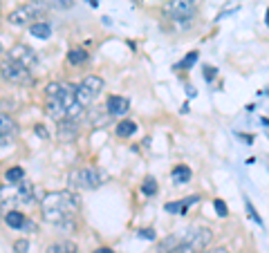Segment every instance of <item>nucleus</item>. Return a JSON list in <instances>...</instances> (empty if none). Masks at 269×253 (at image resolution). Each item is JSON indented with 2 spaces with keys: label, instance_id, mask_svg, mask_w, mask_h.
Masks as SVG:
<instances>
[{
  "label": "nucleus",
  "instance_id": "nucleus-27",
  "mask_svg": "<svg viewBox=\"0 0 269 253\" xmlns=\"http://www.w3.org/2000/svg\"><path fill=\"white\" fill-rule=\"evenodd\" d=\"M216 74H218V70L213 67V65H204V70H202V77H204L206 83L213 81V79H216Z\"/></svg>",
  "mask_w": 269,
  "mask_h": 253
},
{
  "label": "nucleus",
  "instance_id": "nucleus-15",
  "mask_svg": "<svg viewBox=\"0 0 269 253\" xmlns=\"http://www.w3.org/2000/svg\"><path fill=\"white\" fill-rule=\"evenodd\" d=\"M134 132H137V124H134V121H130V119L119 121L117 128H115V135L121 137V139H128V137H133Z\"/></svg>",
  "mask_w": 269,
  "mask_h": 253
},
{
  "label": "nucleus",
  "instance_id": "nucleus-38",
  "mask_svg": "<svg viewBox=\"0 0 269 253\" xmlns=\"http://www.w3.org/2000/svg\"><path fill=\"white\" fill-rule=\"evenodd\" d=\"M200 253H211V251H200Z\"/></svg>",
  "mask_w": 269,
  "mask_h": 253
},
{
  "label": "nucleus",
  "instance_id": "nucleus-9",
  "mask_svg": "<svg viewBox=\"0 0 269 253\" xmlns=\"http://www.w3.org/2000/svg\"><path fill=\"white\" fill-rule=\"evenodd\" d=\"M128 110H130V101L126 96L112 95L105 99V114L108 117H123Z\"/></svg>",
  "mask_w": 269,
  "mask_h": 253
},
{
  "label": "nucleus",
  "instance_id": "nucleus-23",
  "mask_svg": "<svg viewBox=\"0 0 269 253\" xmlns=\"http://www.w3.org/2000/svg\"><path fill=\"white\" fill-rule=\"evenodd\" d=\"M14 253H30V240L20 237V240L14 242Z\"/></svg>",
  "mask_w": 269,
  "mask_h": 253
},
{
  "label": "nucleus",
  "instance_id": "nucleus-16",
  "mask_svg": "<svg viewBox=\"0 0 269 253\" xmlns=\"http://www.w3.org/2000/svg\"><path fill=\"white\" fill-rule=\"evenodd\" d=\"M173 182L175 184H186V182H191V177H193V173H191V168L188 166H184V164H177L175 168H173Z\"/></svg>",
  "mask_w": 269,
  "mask_h": 253
},
{
  "label": "nucleus",
  "instance_id": "nucleus-5",
  "mask_svg": "<svg viewBox=\"0 0 269 253\" xmlns=\"http://www.w3.org/2000/svg\"><path fill=\"white\" fill-rule=\"evenodd\" d=\"M70 184L81 190H94L103 184V175L94 166H83V168H74L70 173Z\"/></svg>",
  "mask_w": 269,
  "mask_h": 253
},
{
  "label": "nucleus",
  "instance_id": "nucleus-6",
  "mask_svg": "<svg viewBox=\"0 0 269 253\" xmlns=\"http://www.w3.org/2000/svg\"><path fill=\"white\" fill-rule=\"evenodd\" d=\"M0 77L5 79L7 83H16V85H32V81H34L30 67L7 59V56L0 61Z\"/></svg>",
  "mask_w": 269,
  "mask_h": 253
},
{
  "label": "nucleus",
  "instance_id": "nucleus-21",
  "mask_svg": "<svg viewBox=\"0 0 269 253\" xmlns=\"http://www.w3.org/2000/svg\"><path fill=\"white\" fill-rule=\"evenodd\" d=\"M141 193L146 195V197H152V195L157 193V182H155V177H146L144 184H141Z\"/></svg>",
  "mask_w": 269,
  "mask_h": 253
},
{
  "label": "nucleus",
  "instance_id": "nucleus-1",
  "mask_svg": "<svg viewBox=\"0 0 269 253\" xmlns=\"http://www.w3.org/2000/svg\"><path fill=\"white\" fill-rule=\"evenodd\" d=\"M79 208H81V200H79V195L70 193V190H52V193H45V197L41 200V213L45 222L63 231L74 229Z\"/></svg>",
  "mask_w": 269,
  "mask_h": 253
},
{
  "label": "nucleus",
  "instance_id": "nucleus-3",
  "mask_svg": "<svg viewBox=\"0 0 269 253\" xmlns=\"http://www.w3.org/2000/svg\"><path fill=\"white\" fill-rule=\"evenodd\" d=\"M47 9H50V2H45V0H30V2H25V5L16 7L12 14H9V25H16V27H23V25L30 23L32 20H41L43 16L47 14Z\"/></svg>",
  "mask_w": 269,
  "mask_h": 253
},
{
  "label": "nucleus",
  "instance_id": "nucleus-14",
  "mask_svg": "<svg viewBox=\"0 0 269 253\" xmlns=\"http://www.w3.org/2000/svg\"><path fill=\"white\" fill-rule=\"evenodd\" d=\"M5 224L9 226V229L20 231L23 229V224H25V215L20 211H16V208H12V211L5 213Z\"/></svg>",
  "mask_w": 269,
  "mask_h": 253
},
{
  "label": "nucleus",
  "instance_id": "nucleus-17",
  "mask_svg": "<svg viewBox=\"0 0 269 253\" xmlns=\"http://www.w3.org/2000/svg\"><path fill=\"white\" fill-rule=\"evenodd\" d=\"M88 61H90V54L83 47H72L67 52V63L70 65H83V63H88Z\"/></svg>",
  "mask_w": 269,
  "mask_h": 253
},
{
  "label": "nucleus",
  "instance_id": "nucleus-37",
  "mask_svg": "<svg viewBox=\"0 0 269 253\" xmlns=\"http://www.w3.org/2000/svg\"><path fill=\"white\" fill-rule=\"evenodd\" d=\"M265 20H267V27H269V9H267V16H265Z\"/></svg>",
  "mask_w": 269,
  "mask_h": 253
},
{
  "label": "nucleus",
  "instance_id": "nucleus-12",
  "mask_svg": "<svg viewBox=\"0 0 269 253\" xmlns=\"http://www.w3.org/2000/svg\"><path fill=\"white\" fill-rule=\"evenodd\" d=\"M184 249V231L175 233V236H168L166 240L159 242L157 253H182Z\"/></svg>",
  "mask_w": 269,
  "mask_h": 253
},
{
  "label": "nucleus",
  "instance_id": "nucleus-28",
  "mask_svg": "<svg viewBox=\"0 0 269 253\" xmlns=\"http://www.w3.org/2000/svg\"><path fill=\"white\" fill-rule=\"evenodd\" d=\"M137 233H139V236L144 237V240H155V237H157V233H155V229H139V231H137Z\"/></svg>",
  "mask_w": 269,
  "mask_h": 253
},
{
  "label": "nucleus",
  "instance_id": "nucleus-25",
  "mask_svg": "<svg viewBox=\"0 0 269 253\" xmlns=\"http://www.w3.org/2000/svg\"><path fill=\"white\" fill-rule=\"evenodd\" d=\"M213 208H216L218 218H227V215H229V208H227V204H224L222 200H213Z\"/></svg>",
  "mask_w": 269,
  "mask_h": 253
},
{
  "label": "nucleus",
  "instance_id": "nucleus-4",
  "mask_svg": "<svg viewBox=\"0 0 269 253\" xmlns=\"http://www.w3.org/2000/svg\"><path fill=\"white\" fill-rule=\"evenodd\" d=\"M34 202V189L30 182H18V184H5L0 186V206H9L12 211L14 204H27Z\"/></svg>",
  "mask_w": 269,
  "mask_h": 253
},
{
  "label": "nucleus",
  "instance_id": "nucleus-11",
  "mask_svg": "<svg viewBox=\"0 0 269 253\" xmlns=\"http://www.w3.org/2000/svg\"><path fill=\"white\" fill-rule=\"evenodd\" d=\"M16 132H18V124L14 121V117L0 112V142L2 143L12 142L14 137H16Z\"/></svg>",
  "mask_w": 269,
  "mask_h": 253
},
{
  "label": "nucleus",
  "instance_id": "nucleus-34",
  "mask_svg": "<svg viewBox=\"0 0 269 253\" xmlns=\"http://www.w3.org/2000/svg\"><path fill=\"white\" fill-rule=\"evenodd\" d=\"M211 253H229L227 249H216V251H211Z\"/></svg>",
  "mask_w": 269,
  "mask_h": 253
},
{
  "label": "nucleus",
  "instance_id": "nucleus-30",
  "mask_svg": "<svg viewBox=\"0 0 269 253\" xmlns=\"http://www.w3.org/2000/svg\"><path fill=\"white\" fill-rule=\"evenodd\" d=\"M164 208H166V211H168V213H180L182 204H180V202H168V204H166Z\"/></svg>",
  "mask_w": 269,
  "mask_h": 253
},
{
  "label": "nucleus",
  "instance_id": "nucleus-18",
  "mask_svg": "<svg viewBox=\"0 0 269 253\" xmlns=\"http://www.w3.org/2000/svg\"><path fill=\"white\" fill-rule=\"evenodd\" d=\"M47 253H79V249H76L74 242L63 240V242H54V244H50V247H47Z\"/></svg>",
  "mask_w": 269,
  "mask_h": 253
},
{
  "label": "nucleus",
  "instance_id": "nucleus-19",
  "mask_svg": "<svg viewBox=\"0 0 269 253\" xmlns=\"http://www.w3.org/2000/svg\"><path fill=\"white\" fill-rule=\"evenodd\" d=\"M23 179H25V171L20 168V166H12V168L5 173V182L7 184H18V182H23Z\"/></svg>",
  "mask_w": 269,
  "mask_h": 253
},
{
  "label": "nucleus",
  "instance_id": "nucleus-7",
  "mask_svg": "<svg viewBox=\"0 0 269 253\" xmlns=\"http://www.w3.org/2000/svg\"><path fill=\"white\" fill-rule=\"evenodd\" d=\"M101 90H103V79L94 77V74H88V77L76 85V99H79V103L88 106V103H92V101L101 95Z\"/></svg>",
  "mask_w": 269,
  "mask_h": 253
},
{
  "label": "nucleus",
  "instance_id": "nucleus-8",
  "mask_svg": "<svg viewBox=\"0 0 269 253\" xmlns=\"http://www.w3.org/2000/svg\"><path fill=\"white\" fill-rule=\"evenodd\" d=\"M7 59L16 61V63L25 65V67H32V65L36 63V52L30 47V45H25V43H16V45L9 49Z\"/></svg>",
  "mask_w": 269,
  "mask_h": 253
},
{
  "label": "nucleus",
  "instance_id": "nucleus-33",
  "mask_svg": "<svg viewBox=\"0 0 269 253\" xmlns=\"http://www.w3.org/2000/svg\"><path fill=\"white\" fill-rule=\"evenodd\" d=\"M186 95L188 96H195V88H193V85H186Z\"/></svg>",
  "mask_w": 269,
  "mask_h": 253
},
{
  "label": "nucleus",
  "instance_id": "nucleus-20",
  "mask_svg": "<svg viewBox=\"0 0 269 253\" xmlns=\"http://www.w3.org/2000/svg\"><path fill=\"white\" fill-rule=\"evenodd\" d=\"M198 52H188L186 54V59H182L180 63H175V70H191L195 63H198Z\"/></svg>",
  "mask_w": 269,
  "mask_h": 253
},
{
  "label": "nucleus",
  "instance_id": "nucleus-2",
  "mask_svg": "<svg viewBox=\"0 0 269 253\" xmlns=\"http://www.w3.org/2000/svg\"><path fill=\"white\" fill-rule=\"evenodd\" d=\"M162 14L170 25L188 27L198 14V0H164Z\"/></svg>",
  "mask_w": 269,
  "mask_h": 253
},
{
  "label": "nucleus",
  "instance_id": "nucleus-35",
  "mask_svg": "<svg viewBox=\"0 0 269 253\" xmlns=\"http://www.w3.org/2000/svg\"><path fill=\"white\" fill-rule=\"evenodd\" d=\"M2 56H5V49H2V43H0V61H2Z\"/></svg>",
  "mask_w": 269,
  "mask_h": 253
},
{
  "label": "nucleus",
  "instance_id": "nucleus-29",
  "mask_svg": "<svg viewBox=\"0 0 269 253\" xmlns=\"http://www.w3.org/2000/svg\"><path fill=\"white\" fill-rule=\"evenodd\" d=\"M36 229H38V226H36V224L32 222L30 218H25V224H23V229H20V231H27V233H36Z\"/></svg>",
  "mask_w": 269,
  "mask_h": 253
},
{
  "label": "nucleus",
  "instance_id": "nucleus-36",
  "mask_svg": "<svg viewBox=\"0 0 269 253\" xmlns=\"http://www.w3.org/2000/svg\"><path fill=\"white\" fill-rule=\"evenodd\" d=\"M88 2H90V5H92V7H97V5H99V2H97V0H88Z\"/></svg>",
  "mask_w": 269,
  "mask_h": 253
},
{
  "label": "nucleus",
  "instance_id": "nucleus-32",
  "mask_svg": "<svg viewBox=\"0 0 269 253\" xmlns=\"http://www.w3.org/2000/svg\"><path fill=\"white\" fill-rule=\"evenodd\" d=\"M92 253H115V251H112L110 247H99V249H94Z\"/></svg>",
  "mask_w": 269,
  "mask_h": 253
},
{
  "label": "nucleus",
  "instance_id": "nucleus-24",
  "mask_svg": "<svg viewBox=\"0 0 269 253\" xmlns=\"http://www.w3.org/2000/svg\"><path fill=\"white\" fill-rule=\"evenodd\" d=\"M198 202H200V195H191V197H184V200H182V202H180V204H182L180 213H182V215H184V213H186V211H188V206H193V204H198Z\"/></svg>",
  "mask_w": 269,
  "mask_h": 253
},
{
  "label": "nucleus",
  "instance_id": "nucleus-26",
  "mask_svg": "<svg viewBox=\"0 0 269 253\" xmlns=\"http://www.w3.org/2000/svg\"><path fill=\"white\" fill-rule=\"evenodd\" d=\"M245 206H247V213H249V218H252L256 224H260V226H263V220H260V215L256 213V208H253V204H252V202L247 200V202H245Z\"/></svg>",
  "mask_w": 269,
  "mask_h": 253
},
{
  "label": "nucleus",
  "instance_id": "nucleus-10",
  "mask_svg": "<svg viewBox=\"0 0 269 253\" xmlns=\"http://www.w3.org/2000/svg\"><path fill=\"white\" fill-rule=\"evenodd\" d=\"M56 137L59 142H74L79 137V121H72V119L56 121Z\"/></svg>",
  "mask_w": 269,
  "mask_h": 253
},
{
  "label": "nucleus",
  "instance_id": "nucleus-31",
  "mask_svg": "<svg viewBox=\"0 0 269 253\" xmlns=\"http://www.w3.org/2000/svg\"><path fill=\"white\" fill-rule=\"evenodd\" d=\"M36 135L41 137V139H47V137H50V135H47V130L43 128V126H36Z\"/></svg>",
  "mask_w": 269,
  "mask_h": 253
},
{
  "label": "nucleus",
  "instance_id": "nucleus-13",
  "mask_svg": "<svg viewBox=\"0 0 269 253\" xmlns=\"http://www.w3.org/2000/svg\"><path fill=\"white\" fill-rule=\"evenodd\" d=\"M30 34L38 41H47L50 36H52V25L47 23V20H38V23H32L30 25Z\"/></svg>",
  "mask_w": 269,
  "mask_h": 253
},
{
  "label": "nucleus",
  "instance_id": "nucleus-22",
  "mask_svg": "<svg viewBox=\"0 0 269 253\" xmlns=\"http://www.w3.org/2000/svg\"><path fill=\"white\" fill-rule=\"evenodd\" d=\"M47 2H50V7L59 9V12H67V9L74 7V0H47Z\"/></svg>",
  "mask_w": 269,
  "mask_h": 253
}]
</instances>
